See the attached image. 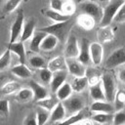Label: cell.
Here are the masks:
<instances>
[{
  "label": "cell",
  "instance_id": "f1b7e54d",
  "mask_svg": "<svg viewBox=\"0 0 125 125\" xmlns=\"http://www.w3.org/2000/svg\"><path fill=\"white\" fill-rule=\"evenodd\" d=\"M113 119V113H95L92 116V120L100 125H104V124H110L112 123Z\"/></svg>",
  "mask_w": 125,
  "mask_h": 125
},
{
  "label": "cell",
  "instance_id": "3957f363",
  "mask_svg": "<svg viewBox=\"0 0 125 125\" xmlns=\"http://www.w3.org/2000/svg\"><path fill=\"white\" fill-rule=\"evenodd\" d=\"M104 96H105V101L109 103H113L115 94L117 92V87L114 81V78L111 73L109 72H104L102 74V80H101Z\"/></svg>",
  "mask_w": 125,
  "mask_h": 125
},
{
  "label": "cell",
  "instance_id": "ba28073f",
  "mask_svg": "<svg viewBox=\"0 0 125 125\" xmlns=\"http://www.w3.org/2000/svg\"><path fill=\"white\" fill-rule=\"evenodd\" d=\"M66 65H67V72L72 76L74 77L86 76L87 67L77 59H66Z\"/></svg>",
  "mask_w": 125,
  "mask_h": 125
},
{
  "label": "cell",
  "instance_id": "db71d44e",
  "mask_svg": "<svg viewBox=\"0 0 125 125\" xmlns=\"http://www.w3.org/2000/svg\"><path fill=\"white\" fill-rule=\"evenodd\" d=\"M124 2H125V0H124Z\"/></svg>",
  "mask_w": 125,
  "mask_h": 125
},
{
  "label": "cell",
  "instance_id": "7402d4cb",
  "mask_svg": "<svg viewBox=\"0 0 125 125\" xmlns=\"http://www.w3.org/2000/svg\"><path fill=\"white\" fill-rule=\"evenodd\" d=\"M76 22L80 27H82L85 30H92L95 27V24L97 23L96 21L91 16L86 14L79 15L78 18L76 19Z\"/></svg>",
  "mask_w": 125,
  "mask_h": 125
},
{
  "label": "cell",
  "instance_id": "cb8c5ba5",
  "mask_svg": "<svg viewBox=\"0 0 125 125\" xmlns=\"http://www.w3.org/2000/svg\"><path fill=\"white\" fill-rule=\"evenodd\" d=\"M89 93L90 96L92 98V100L94 102H98V101H105V96H104V92L102 86V83H98L96 85L90 86L89 88Z\"/></svg>",
  "mask_w": 125,
  "mask_h": 125
},
{
  "label": "cell",
  "instance_id": "8fae6325",
  "mask_svg": "<svg viewBox=\"0 0 125 125\" xmlns=\"http://www.w3.org/2000/svg\"><path fill=\"white\" fill-rule=\"evenodd\" d=\"M29 86L30 89L33 92V101L34 102H38L41 101L43 99H46L50 96L49 91L46 87H44L43 85H41L40 83H38L35 80H31L29 82Z\"/></svg>",
  "mask_w": 125,
  "mask_h": 125
},
{
  "label": "cell",
  "instance_id": "5b68a950",
  "mask_svg": "<svg viewBox=\"0 0 125 125\" xmlns=\"http://www.w3.org/2000/svg\"><path fill=\"white\" fill-rule=\"evenodd\" d=\"M24 24V17H23V12L20 11L16 17V20L14 21L12 26H11V31H10V41L9 44L15 43L20 41L21 32H22V27Z\"/></svg>",
  "mask_w": 125,
  "mask_h": 125
},
{
  "label": "cell",
  "instance_id": "bcb514c9",
  "mask_svg": "<svg viewBox=\"0 0 125 125\" xmlns=\"http://www.w3.org/2000/svg\"><path fill=\"white\" fill-rule=\"evenodd\" d=\"M117 77H118V80L120 82H122L123 84H125V67H122V68L118 69Z\"/></svg>",
  "mask_w": 125,
  "mask_h": 125
},
{
  "label": "cell",
  "instance_id": "6da1fadb",
  "mask_svg": "<svg viewBox=\"0 0 125 125\" xmlns=\"http://www.w3.org/2000/svg\"><path fill=\"white\" fill-rule=\"evenodd\" d=\"M71 27V24L69 23V21H62V22H54L50 25H47L45 27L40 28V30L46 32L47 34H52L56 36L59 41L65 39L69 35H67L69 28Z\"/></svg>",
  "mask_w": 125,
  "mask_h": 125
},
{
  "label": "cell",
  "instance_id": "f35d334b",
  "mask_svg": "<svg viewBox=\"0 0 125 125\" xmlns=\"http://www.w3.org/2000/svg\"><path fill=\"white\" fill-rule=\"evenodd\" d=\"M39 77L43 83L50 84L52 77H53V72L50 69H48L47 67L43 68V69H39Z\"/></svg>",
  "mask_w": 125,
  "mask_h": 125
},
{
  "label": "cell",
  "instance_id": "681fc988",
  "mask_svg": "<svg viewBox=\"0 0 125 125\" xmlns=\"http://www.w3.org/2000/svg\"><path fill=\"white\" fill-rule=\"evenodd\" d=\"M73 125H81V124H80V122H79V123H76V124H73Z\"/></svg>",
  "mask_w": 125,
  "mask_h": 125
},
{
  "label": "cell",
  "instance_id": "4316f807",
  "mask_svg": "<svg viewBox=\"0 0 125 125\" xmlns=\"http://www.w3.org/2000/svg\"><path fill=\"white\" fill-rule=\"evenodd\" d=\"M45 16L47 18H49L51 21H53L54 22H62V21H66L70 20V17L61 13V12H57L54 11L52 9L46 10L45 11Z\"/></svg>",
  "mask_w": 125,
  "mask_h": 125
},
{
  "label": "cell",
  "instance_id": "f546056e",
  "mask_svg": "<svg viewBox=\"0 0 125 125\" xmlns=\"http://www.w3.org/2000/svg\"><path fill=\"white\" fill-rule=\"evenodd\" d=\"M112 104L114 105L115 111L123 110L124 107H125V91H123V90H117Z\"/></svg>",
  "mask_w": 125,
  "mask_h": 125
},
{
  "label": "cell",
  "instance_id": "ac0fdd59",
  "mask_svg": "<svg viewBox=\"0 0 125 125\" xmlns=\"http://www.w3.org/2000/svg\"><path fill=\"white\" fill-rule=\"evenodd\" d=\"M47 36V33L42 31V30H37L34 32V34L32 35L31 39H30V43H29V49L30 51L37 53L40 50V46L42 41L44 40V38Z\"/></svg>",
  "mask_w": 125,
  "mask_h": 125
},
{
  "label": "cell",
  "instance_id": "484cf974",
  "mask_svg": "<svg viewBox=\"0 0 125 125\" xmlns=\"http://www.w3.org/2000/svg\"><path fill=\"white\" fill-rule=\"evenodd\" d=\"M59 102L60 101L57 99V97H51V96H49L46 99H43L41 101L36 102V104H37V105L39 107L44 108V109H46V110H48V111L51 112L55 108V106L59 104Z\"/></svg>",
  "mask_w": 125,
  "mask_h": 125
},
{
  "label": "cell",
  "instance_id": "1f68e13d",
  "mask_svg": "<svg viewBox=\"0 0 125 125\" xmlns=\"http://www.w3.org/2000/svg\"><path fill=\"white\" fill-rule=\"evenodd\" d=\"M16 99L20 103H27L33 100V92L30 88H21V90L17 93Z\"/></svg>",
  "mask_w": 125,
  "mask_h": 125
},
{
  "label": "cell",
  "instance_id": "9a60e30c",
  "mask_svg": "<svg viewBox=\"0 0 125 125\" xmlns=\"http://www.w3.org/2000/svg\"><path fill=\"white\" fill-rule=\"evenodd\" d=\"M97 38L98 42L101 44L108 43L114 39V31L110 27V25L107 26H100L97 31Z\"/></svg>",
  "mask_w": 125,
  "mask_h": 125
},
{
  "label": "cell",
  "instance_id": "f907efd6",
  "mask_svg": "<svg viewBox=\"0 0 125 125\" xmlns=\"http://www.w3.org/2000/svg\"><path fill=\"white\" fill-rule=\"evenodd\" d=\"M104 125H112V124H104Z\"/></svg>",
  "mask_w": 125,
  "mask_h": 125
},
{
  "label": "cell",
  "instance_id": "7c38bea8",
  "mask_svg": "<svg viewBox=\"0 0 125 125\" xmlns=\"http://www.w3.org/2000/svg\"><path fill=\"white\" fill-rule=\"evenodd\" d=\"M90 43L86 38H82L81 42L79 44V55L77 57V60L82 62L85 65H88L91 62V57H90Z\"/></svg>",
  "mask_w": 125,
  "mask_h": 125
},
{
  "label": "cell",
  "instance_id": "f5cc1de1",
  "mask_svg": "<svg viewBox=\"0 0 125 125\" xmlns=\"http://www.w3.org/2000/svg\"><path fill=\"white\" fill-rule=\"evenodd\" d=\"M24 1H28V0H24Z\"/></svg>",
  "mask_w": 125,
  "mask_h": 125
},
{
  "label": "cell",
  "instance_id": "603a6c76",
  "mask_svg": "<svg viewBox=\"0 0 125 125\" xmlns=\"http://www.w3.org/2000/svg\"><path fill=\"white\" fill-rule=\"evenodd\" d=\"M72 93H73V90L71 88V85L69 83H67V82H64L57 90V92L55 94H56L57 99L60 102H64V101H66L67 99H69L72 96Z\"/></svg>",
  "mask_w": 125,
  "mask_h": 125
},
{
  "label": "cell",
  "instance_id": "816d5d0a",
  "mask_svg": "<svg viewBox=\"0 0 125 125\" xmlns=\"http://www.w3.org/2000/svg\"><path fill=\"white\" fill-rule=\"evenodd\" d=\"M95 125H100V124H97V123H95Z\"/></svg>",
  "mask_w": 125,
  "mask_h": 125
},
{
  "label": "cell",
  "instance_id": "60d3db41",
  "mask_svg": "<svg viewBox=\"0 0 125 125\" xmlns=\"http://www.w3.org/2000/svg\"><path fill=\"white\" fill-rule=\"evenodd\" d=\"M125 124V110L115 111L113 113L112 125H124Z\"/></svg>",
  "mask_w": 125,
  "mask_h": 125
},
{
  "label": "cell",
  "instance_id": "4dcf8cb0",
  "mask_svg": "<svg viewBox=\"0 0 125 125\" xmlns=\"http://www.w3.org/2000/svg\"><path fill=\"white\" fill-rule=\"evenodd\" d=\"M21 90V85L16 81H10L5 83L2 88L0 89V92L3 95H12L14 93H18Z\"/></svg>",
  "mask_w": 125,
  "mask_h": 125
},
{
  "label": "cell",
  "instance_id": "30bf717a",
  "mask_svg": "<svg viewBox=\"0 0 125 125\" xmlns=\"http://www.w3.org/2000/svg\"><path fill=\"white\" fill-rule=\"evenodd\" d=\"M90 57L91 62L94 65H100L103 62L104 58V47L103 44L99 42H92L90 43Z\"/></svg>",
  "mask_w": 125,
  "mask_h": 125
},
{
  "label": "cell",
  "instance_id": "ab89813d",
  "mask_svg": "<svg viewBox=\"0 0 125 125\" xmlns=\"http://www.w3.org/2000/svg\"><path fill=\"white\" fill-rule=\"evenodd\" d=\"M22 0H7L5 5H4V11L7 14H10L12 12H14L21 4Z\"/></svg>",
  "mask_w": 125,
  "mask_h": 125
},
{
  "label": "cell",
  "instance_id": "277c9868",
  "mask_svg": "<svg viewBox=\"0 0 125 125\" xmlns=\"http://www.w3.org/2000/svg\"><path fill=\"white\" fill-rule=\"evenodd\" d=\"M79 10L82 12V14L91 16L96 21V22L100 23V21L103 18V9L96 2H93L90 0L84 1L79 5Z\"/></svg>",
  "mask_w": 125,
  "mask_h": 125
},
{
  "label": "cell",
  "instance_id": "44dd1931",
  "mask_svg": "<svg viewBox=\"0 0 125 125\" xmlns=\"http://www.w3.org/2000/svg\"><path fill=\"white\" fill-rule=\"evenodd\" d=\"M11 72L15 76H17L19 78H21V79L29 78L32 75L31 70L29 69V67L25 63H19V64L13 66L11 68Z\"/></svg>",
  "mask_w": 125,
  "mask_h": 125
},
{
  "label": "cell",
  "instance_id": "e0dca14e",
  "mask_svg": "<svg viewBox=\"0 0 125 125\" xmlns=\"http://www.w3.org/2000/svg\"><path fill=\"white\" fill-rule=\"evenodd\" d=\"M8 49L14 53L15 55H17L20 63H24L25 62V48H24V44L21 41H18L12 44H9Z\"/></svg>",
  "mask_w": 125,
  "mask_h": 125
},
{
  "label": "cell",
  "instance_id": "d6a6232c",
  "mask_svg": "<svg viewBox=\"0 0 125 125\" xmlns=\"http://www.w3.org/2000/svg\"><path fill=\"white\" fill-rule=\"evenodd\" d=\"M85 117H84V113L82 111H79L77 113H74V114H71L70 116L66 117L64 120L61 121V122H58L57 125H73V124H76V123H79L81 122L82 120H84Z\"/></svg>",
  "mask_w": 125,
  "mask_h": 125
},
{
  "label": "cell",
  "instance_id": "d4e9b609",
  "mask_svg": "<svg viewBox=\"0 0 125 125\" xmlns=\"http://www.w3.org/2000/svg\"><path fill=\"white\" fill-rule=\"evenodd\" d=\"M58 43H59V39L56 36H54L52 34H47V36L44 38V40L41 43L40 50H42L44 52L52 51L57 47Z\"/></svg>",
  "mask_w": 125,
  "mask_h": 125
},
{
  "label": "cell",
  "instance_id": "f6af8a7d",
  "mask_svg": "<svg viewBox=\"0 0 125 125\" xmlns=\"http://www.w3.org/2000/svg\"><path fill=\"white\" fill-rule=\"evenodd\" d=\"M63 2H64V0H50V8L54 11L62 13Z\"/></svg>",
  "mask_w": 125,
  "mask_h": 125
},
{
  "label": "cell",
  "instance_id": "c3c4849f",
  "mask_svg": "<svg viewBox=\"0 0 125 125\" xmlns=\"http://www.w3.org/2000/svg\"><path fill=\"white\" fill-rule=\"evenodd\" d=\"M100 2H105V1H107V0H99Z\"/></svg>",
  "mask_w": 125,
  "mask_h": 125
},
{
  "label": "cell",
  "instance_id": "ee69618b",
  "mask_svg": "<svg viewBox=\"0 0 125 125\" xmlns=\"http://www.w3.org/2000/svg\"><path fill=\"white\" fill-rule=\"evenodd\" d=\"M23 125H38L36 119V113L35 112L28 113L23 120Z\"/></svg>",
  "mask_w": 125,
  "mask_h": 125
},
{
  "label": "cell",
  "instance_id": "d6986e66",
  "mask_svg": "<svg viewBox=\"0 0 125 125\" xmlns=\"http://www.w3.org/2000/svg\"><path fill=\"white\" fill-rule=\"evenodd\" d=\"M65 115H66V109H65L63 104L62 102H59V104L51 111L50 120L52 122H61L66 118Z\"/></svg>",
  "mask_w": 125,
  "mask_h": 125
},
{
  "label": "cell",
  "instance_id": "74e56055",
  "mask_svg": "<svg viewBox=\"0 0 125 125\" xmlns=\"http://www.w3.org/2000/svg\"><path fill=\"white\" fill-rule=\"evenodd\" d=\"M75 11H76V6H75L74 2L71 0H64L62 9V13L68 17H71L75 13Z\"/></svg>",
  "mask_w": 125,
  "mask_h": 125
},
{
  "label": "cell",
  "instance_id": "9c48e42d",
  "mask_svg": "<svg viewBox=\"0 0 125 125\" xmlns=\"http://www.w3.org/2000/svg\"><path fill=\"white\" fill-rule=\"evenodd\" d=\"M66 109V111H68L71 114L77 113L79 111H82V109L85 106V103L82 97L80 96H71L69 99H67L64 102H62Z\"/></svg>",
  "mask_w": 125,
  "mask_h": 125
},
{
  "label": "cell",
  "instance_id": "2e32d148",
  "mask_svg": "<svg viewBox=\"0 0 125 125\" xmlns=\"http://www.w3.org/2000/svg\"><path fill=\"white\" fill-rule=\"evenodd\" d=\"M47 68L50 69L52 72H57V71H61V70H67L66 59L63 56L55 57L48 62Z\"/></svg>",
  "mask_w": 125,
  "mask_h": 125
},
{
  "label": "cell",
  "instance_id": "836d02e7",
  "mask_svg": "<svg viewBox=\"0 0 125 125\" xmlns=\"http://www.w3.org/2000/svg\"><path fill=\"white\" fill-rule=\"evenodd\" d=\"M29 64L36 69H43L46 68L48 65V62L45 61V59L41 56H33L29 59Z\"/></svg>",
  "mask_w": 125,
  "mask_h": 125
},
{
  "label": "cell",
  "instance_id": "7bdbcfd3",
  "mask_svg": "<svg viewBox=\"0 0 125 125\" xmlns=\"http://www.w3.org/2000/svg\"><path fill=\"white\" fill-rule=\"evenodd\" d=\"M113 21L116 23H122L125 22V3L119 8L117 11L115 17L113 18Z\"/></svg>",
  "mask_w": 125,
  "mask_h": 125
},
{
  "label": "cell",
  "instance_id": "e575fe53",
  "mask_svg": "<svg viewBox=\"0 0 125 125\" xmlns=\"http://www.w3.org/2000/svg\"><path fill=\"white\" fill-rule=\"evenodd\" d=\"M35 113H36V119H37L38 125H45L47 123V121L50 119L51 112L44 108H41L38 106Z\"/></svg>",
  "mask_w": 125,
  "mask_h": 125
},
{
  "label": "cell",
  "instance_id": "ffe728a7",
  "mask_svg": "<svg viewBox=\"0 0 125 125\" xmlns=\"http://www.w3.org/2000/svg\"><path fill=\"white\" fill-rule=\"evenodd\" d=\"M34 32H35V21H34V19H29L28 21H24L20 41H21V42L26 41L27 39L32 37Z\"/></svg>",
  "mask_w": 125,
  "mask_h": 125
},
{
  "label": "cell",
  "instance_id": "b9f144b4",
  "mask_svg": "<svg viewBox=\"0 0 125 125\" xmlns=\"http://www.w3.org/2000/svg\"><path fill=\"white\" fill-rule=\"evenodd\" d=\"M10 112V104L9 101L6 99H0V115L1 116H8Z\"/></svg>",
  "mask_w": 125,
  "mask_h": 125
},
{
  "label": "cell",
  "instance_id": "8992f818",
  "mask_svg": "<svg viewBox=\"0 0 125 125\" xmlns=\"http://www.w3.org/2000/svg\"><path fill=\"white\" fill-rule=\"evenodd\" d=\"M125 63V47H120L114 50L105 61L106 68H114Z\"/></svg>",
  "mask_w": 125,
  "mask_h": 125
},
{
  "label": "cell",
  "instance_id": "7a4b0ae2",
  "mask_svg": "<svg viewBox=\"0 0 125 125\" xmlns=\"http://www.w3.org/2000/svg\"><path fill=\"white\" fill-rule=\"evenodd\" d=\"M124 0H111L104 9H103V18L100 21V26H107L113 21L119 8L124 4Z\"/></svg>",
  "mask_w": 125,
  "mask_h": 125
},
{
  "label": "cell",
  "instance_id": "d590c367",
  "mask_svg": "<svg viewBox=\"0 0 125 125\" xmlns=\"http://www.w3.org/2000/svg\"><path fill=\"white\" fill-rule=\"evenodd\" d=\"M86 77L88 79V84L89 86L96 85L101 82L102 80V75L96 71V69H89L86 72Z\"/></svg>",
  "mask_w": 125,
  "mask_h": 125
},
{
  "label": "cell",
  "instance_id": "4fadbf2b",
  "mask_svg": "<svg viewBox=\"0 0 125 125\" xmlns=\"http://www.w3.org/2000/svg\"><path fill=\"white\" fill-rule=\"evenodd\" d=\"M90 109L95 113H114L115 112L113 104L106 101L94 102L91 104Z\"/></svg>",
  "mask_w": 125,
  "mask_h": 125
},
{
  "label": "cell",
  "instance_id": "7dc6e473",
  "mask_svg": "<svg viewBox=\"0 0 125 125\" xmlns=\"http://www.w3.org/2000/svg\"><path fill=\"white\" fill-rule=\"evenodd\" d=\"M80 124L81 125H95V122L91 119H84V120H82L81 122H80Z\"/></svg>",
  "mask_w": 125,
  "mask_h": 125
},
{
  "label": "cell",
  "instance_id": "83f0119b",
  "mask_svg": "<svg viewBox=\"0 0 125 125\" xmlns=\"http://www.w3.org/2000/svg\"><path fill=\"white\" fill-rule=\"evenodd\" d=\"M71 88L73 90V92L75 93H81L82 91H84L86 89L87 86H89L88 84V79L86 76L84 77H74V79L71 82Z\"/></svg>",
  "mask_w": 125,
  "mask_h": 125
},
{
  "label": "cell",
  "instance_id": "11a10c76",
  "mask_svg": "<svg viewBox=\"0 0 125 125\" xmlns=\"http://www.w3.org/2000/svg\"><path fill=\"white\" fill-rule=\"evenodd\" d=\"M71 1H72V0H71Z\"/></svg>",
  "mask_w": 125,
  "mask_h": 125
},
{
  "label": "cell",
  "instance_id": "5bb4252c",
  "mask_svg": "<svg viewBox=\"0 0 125 125\" xmlns=\"http://www.w3.org/2000/svg\"><path fill=\"white\" fill-rule=\"evenodd\" d=\"M67 70H61L57 72H53V77L50 82V88L53 93H56L57 90L65 82L67 77Z\"/></svg>",
  "mask_w": 125,
  "mask_h": 125
},
{
  "label": "cell",
  "instance_id": "8d00e7d4",
  "mask_svg": "<svg viewBox=\"0 0 125 125\" xmlns=\"http://www.w3.org/2000/svg\"><path fill=\"white\" fill-rule=\"evenodd\" d=\"M11 54H12V52L7 48L3 52V54L0 56V71L4 70V69H6L10 66V64H11V56H12Z\"/></svg>",
  "mask_w": 125,
  "mask_h": 125
},
{
  "label": "cell",
  "instance_id": "52a82bcc",
  "mask_svg": "<svg viewBox=\"0 0 125 125\" xmlns=\"http://www.w3.org/2000/svg\"><path fill=\"white\" fill-rule=\"evenodd\" d=\"M78 55H79V44L77 38L74 34H69L64 45L63 57L65 59H77Z\"/></svg>",
  "mask_w": 125,
  "mask_h": 125
}]
</instances>
